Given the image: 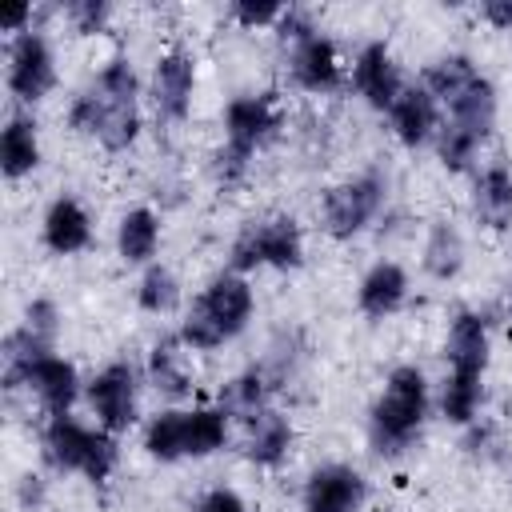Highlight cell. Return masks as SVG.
Here are the masks:
<instances>
[{
	"mask_svg": "<svg viewBox=\"0 0 512 512\" xmlns=\"http://www.w3.org/2000/svg\"><path fill=\"white\" fill-rule=\"evenodd\" d=\"M428 408H432L428 376L416 364H396L384 376V388L368 408V444H372V452L376 456L408 452L424 432Z\"/></svg>",
	"mask_w": 512,
	"mask_h": 512,
	"instance_id": "6da1fadb",
	"label": "cell"
},
{
	"mask_svg": "<svg viewBox=\"0 0 512 512\" xmlns=\"http://www.w3.org/2000/svg\"><path fill=\"white\" fill-rule=\"evenodd\" d=\"M252 312H256V296H252L248 276L224 268V272H216V276L200 288V296H196L192 308L184 312L176 336H180L184 348H192V352H212V348L236 340V336L248 328Z\"/></svg>",
	"mask_w": 512,
	"mask_h": 512,
	"instance_id": "7a4b0ae2",
	"label": "cell"
},
{
	"mask_svg": "<svg viewBox=\"0 0 512 512\" xmlns=\"http://www.w3.org/2000/svg\"><path fill=\"white\" fill-rule=\"evenodd\" d=\"M496 128V88L492 80L480 72L460 96H452L444 104V120L436 132V156L448 172H464L472 168L476 152L484 148V140Z\"/></svg>",
	"mask_w": 512,
	"mask_h": 512,
	"instance_id": "3957f363",
	"label": "cell"
},
{
	"mask_svg": "<svg viewBox=\"0 0 512 512\" xmlns=\"http://www.w3.org/2000/svg\"><path fill=\"white\" fill-rule=\"evenodd\" d=\"M40 448H44V460L56 472H76L88 484H104L116 472V460H120L116 436L108 428H100V424L96 428L92 424H80L72 412L44 420Z\"/></svg>",
	"mask_w": 512,
	"mask_h": 512,
	"instance_id": "277c9868",
	"label": "cell"
},
{
	"mask_svg": "<svg viewBox=\"0 0 512 512\" xmlns=\"http://www.w3.org/2000/svg\"><path fill=\"white\" fill-rule=\"evenodd\" d=\"M280 128V112L272 104V96H232L224 108V144L216 148L212 172L220 188H232L248 176V164L256 156V148H264Z\"/></svg>",
	"mask_w": 512,
	"mask_h": 512,
	"instance_id": "5b68a950",
	"label": "cell"
},
{
	"mask_svg": "<svg viewBox=\"0 0 512 512\" xmlns=\"http://www.w3.org/2000/svg\"><path fill=\"white\" fill-rule=\"evenodd\" d=\"M304 264V232L292 216L272 212L260 220H248L232 248H228V268L248 276L256 268H276V272H296Z\"/></svg>",
	"mask_w": 512,
	"mask_h": 512,
	"instance_id": "8992f818",
	"label": "cell"
},
{
	"mask_svg": "<svg viewBox=\"0 0 512 512\" xmlns=\"http://www.w3.org/2000/svg\"><path fill=\"white\" fill-rule=\"evenodd\" d=\"M388 200V172L384 168H364L340 184H332L320 200V220L332 240H352L360 236L384 208Z\"/></svg>",
	"mask_w": 512,
	"mask_h": 512,
	"instance_id": "52a82bcc",
	"label": "cell"
},
{
	"mask_svg": "<svg viewBox=\"0 0 512 512\" xmlns=\"http://www.w3.org/2000/svg\"><path fill=\"white\" fill-rule=\"evenodd\" d=\"M84 400L100 428H108L112 436L128 432L140 420V368L132 360H108L84 384Z\"/></svg>",
	"mask_w": 512,
	"mask_h": 512,
	"instance_id": "ba28073f",
	"label": "cell"
},
{
	"mask_svg": "<svg viewBox=\"0 0 512 512\" xmlns=\"http://www.w3.org/2000/svg\"><path fill=\"white\" fill-rule=\"evenodd\" d=\"M8 92L20 104H40L56 88V52L40 28H28L8 40Z\"/></svg>",
	"mask_w": 512,
	"mask_h": 512,
	"instance_id": "9c48e42d",
	"label": "cell"
},
{
	"mask_svg": "<svg viewBox=\"0 0 512 512\" xmlns=\"http://www.w3.org/2000/svg\"><path fill=\"white\" fill-rule=\"evenodd\" d=\"M148 96L156 108V120L164 124H180L192 112V96H196V56L184 44H172L156 56L152 64V80H148Z\"/></svg>",
	"mask_w": 512,
	"mask_h": 512,
	"instance_id": "30bf717a",
	"label": "cell"
},
{
	"mask_svg": "<svg viewBox=\"0 0 512 512\" xmlns=\"http://www.w3.org/2000/svg\"><path fill=\"white\" fill-rule=\"evenodd\" d=\"M364 500H368V480L360 468H352L344 460H328V464L312 468L304 480V492H300L304 512H360Z\"/></svg>",
	"mask_w": 512,
	"mask_h": 512,
	"instance_id": "8fae6325",
	"label": "cell"
},
{
	"mask_svg": "<svg viewBox=\"0 0 512 512\" xmlns=\"http://www.w3.org/2000/svg\"><path fill=\"white\" fill-rule=\"evenodd\" d=\"M352 88L360 92V100L376 112H392L396 96L408 88L404 84V72L392 56V48L384 40H368L360 44L356 60H352Z\"/></svg>",
	"mask_w": 512,
	"mask_h": 512,
	"instance_id": "7c38bea8",
	"label": "cell"
},
{
	"mask_svg": "<svg viewBox=\"0 0 512 512\" xmlns=\"http://www.w3.org/2000/svg\"><path fill=\"white\" fill-rule=\"evenodd\" d=\"M488 348H492V332H488V316L480 308H456L448 320V336H444V360L452 376H480L488 368Z\"/></svg>",
	"mask_w": 512,
	"mask_h": 512,
	"instance_id": "4fadbf2b",
	"label": "cell"
},
{
	"mask_svg": "<svg viewBox=\"0 0 512 512\" xmlns=\"http://www.w3.org/2000/svg\"><path fill=\"white\" fill-rule=\"evenodd\" d=\"M288 72H292V80L304 92H316V96L336 92L344 84L340 52H336V44L324 32H316V36H308V40H300V44L288 48Z\"/></svg>",
	"mask_w": 512,
	"mask_h": 512,
	"instance_id": "5bb4252c",
	"label": "cell"
},
{
	"mask_svg": "<svg viewBox=\"0 0 512 512\" xmlns=\"http://www.w3.org/2000/svg\"><path fill=\"white\" fill-rule=\"evenodd\" d=\"M24 388L36 396V404L44 408V416H68L72 404H76L80 392H84L76 364L64 360V356H56V352H48V356H40V360L32 364Z\"/></svg>",
	"mask_w": 512,
	"mask_h": 512,
	"instance_id": "9a60e30c",
	"label": "cell"
},
{
	"mask_svg": "<svg viewBox=\"0 0 512 512\" xmlns=\"http://www.w3.org/2000/svg\"><path fill=\"white\" fill-rule=\"evenodd\" d=\"M440 120H444V112H440L436 96H432L424 84H408V88L396 96L392 112H388L392 136H396L404 148H420V144L436 140Z\"/></svg>",
	"mask_w": 512,
	"mask_h": 512,
	"instance_id": "2e32d148",
	"label": "cell"
},
{
	"mask_svg": "<svg viewBox=\"0 0 512 512\" xmlns=\"http://www.w3.org/2000/svg\"><path fill=\"white\" fill-rule=\"evenodd\" d=\"M40 236H44V248L56 252V256H76L92 244V216L88 208L76 200V196H56L48 208H44V220H40Z\"/></svg>",
	"mask_w": 512,
	"mask_h": 512,
	"instance_id": "e0dca14e",
	"label": "cell"
},
{
	"mask_svg": "<svg viewBox=\"0 0 512 512\" xmlns=\"http://www.w3.org/2000/svg\"><path fill=\"white\" fill-rule=\"evenodd\" d=\"M404 300H408V272L396 260H376L356 284V308L368 320H384L400 312Z\"/></svg>",
	"mask_w": 512,
	"mask_h": 512,
	"instance_id": "ac0fdd59",
	"label": "cell"
},
{
	"mask_svg": "<svg viewBox=\"0 0 512 512\" xmlns=\"http://www.w3.org/2000/svg\"><path fill=\"white\" fill-rule=\"evenodd\" d=\"M292 440H296L292 420H288L280 408H264V412H256L252 420H244V440H240V448H244V456H248L252 464L276 468V464H284Z\"/></svg>",
	"mask_w": 512,
	"mask_h": 512,
	"instance_id": "d6986e66",
	"label": "cell"
},
{
	"mask_svg": "<svg viewBox=\"0 0 512 512\" xmlns=\"http://www.w3.org/2000/svg\"><path fill=\"white\" fill-rule=\"evenodd\" d=\"M472 212L488 228H508L512 224V168L504 160H492L476 172L472 180Z\"/></svg>",
	"mask_w": 512,
	"mask_h": 512,
	"instance_id": "ffe728a7",
	"label": "cell"
},
{
	"mask_svg": "<svg viewBox=\"0 0 512 512\" xmlns=\"http://www.w3.org/2000/svg\"><path fill=\"white\" fill-rule=\"evenodd\" d=\"M272 392H276V380L268 376V368L264 364H248V368H240L224 388H220V404L216 408H224V416L228 420H252L256 412H264V408H272L268 400H272Z\"/></svg>",
	"mask_w": 512,
	"mask_h": 512,
	"instance_id": "44dd1931",
	"label": "cell"
},
{
	"mask_svg": "<svg viewBox=\"0 0 512 512\" xmlns=\"http://www.w3.org/2000/svg\"><path fill=\"white\" fill-rule=\"evenodd\" d=\"M40 168V132L28 112H12L0 128V172L8 180L32 176Z\"/></svg>",
	"mask_w": 512,
	"mask_h": 512,
	"instance_id": "7402d4cb",
	"label": "cell"
},
{
	"mask_svg": "<svg viewBox=\"0 0 512 512\" xmlns=\"http://www.w3.org/2000/svg\"><path fill=\"white\" fill-rule=\"evenodd\" d=\"M116 252L124 264H156V252H160V216L144 204L128 208L116 224Z\"/></svg>",
	"mask_w": 512,
	"mask_h": 512,
	"instance_id": "603a6c76",
	"label": "cell"
},
{
	"mask_svg": "<svg viewBox=\"0 0 512 512\" xmlns=\"http://www.w3.org/2000/svg\"><path fill=\"white\" fill-rule=\"evenodd\" d=\"M148 384L168 396V400H184L192 392V376L184 368V340L180 336H160L152 348H148Z\"/></svg>",
	"mask_w": 512,
	"mask_h": 512,
	"instance_id": "cb8c5ba5",
	"label": "cell"
},
{
	"mask_svg": "<svg viewBox=\"0 0 512 512\" xmlns=\"http://www.w3.org/2000/svg\"><path fill=\"white\" fill-rule=\"evenodd\" d=\"M144 452L160 464L188 460V408H160L156 416L144 420Z\"/></svg>",
	"mask_w": 512,
	"mask_h": 512,
	"instance_id": "d4e9b609",
	"label": "cell"
},
{
	"mask_svg": "<svg viewBox=\"0 0 512 512\" xmlns=\"http://www.w3.org/2000/svg\"><path fill=\"white\" fill-rule=\"evenodd\" d=\"M464 256H468V248H464L460 228H456V224H448V220H436V224L428 228L424 256H420L424 272H428L432 280H456V276H460V268H464Z\"/></svg>",
	"mask_w": 512,
	"mask_h": 512,
	"instance_id": "484cf974",
	"label": "cell"
},
{
	"mask_svg": "<svg viewBox=\"0 0 512 512\" xmlns=\"http://www.w3.org/2000/svg\"><path fill=\"white\" fill-rule=\"evenodd\" d=\"M476 76H480V68H476V60H472L468 52H440L436 60H428L420 84H424V88L436 96V104L444 108V104H448L452 96H460Z\"/></svg>",
	"mask_w": 512,
	"mask_h": 512,
	"instance_id": "4316f807",
	"label": "cell"
},
{
	"mask_svg": "<svg viewBox=\"0 0 512 512\" xmlns=\"http://www.w3.org/2000/svg\"><path fill=\"white\" fill-rule=\"evenodd\" d=\"M92 88H96V84H92ZM96 92H100V88H96ZM100 100H104V116H100L96 140H100L108 152L132 148L136 136H140V100H112V96H104V92H100Z\"/></svg>",
	"mask_w": 512,
	"mask_h": 512,
	"instance_id": "83f0119b",
	"label": "cell"
},
{
	"mask_svg": "<svg viewBox=\"0 0 512 512\" xmlns=\"http://www.w3.org/2000/svg\"><path fill=\"white\" fill-rule=\"evenodd\" d=\"M484 404V380L480 376H452L444 372V384H440V416L456 428H468L476 420Z\"/></svg>",
	"mask_w": 512,
	"mask_h": 512,
	"instance_id": "f1b7e54d",
	"label": "cell"
},
{
	"mask_svg": "<svg viewBox=\"0 0 512 512\" xmlns=\"http://www.w3.org/2000/svg\"><path fill=\"white\" fill-rule=\"evenodd\" d=\"M136 304L152 316H168L180 308V280L168 264H148L136 280Z\"/></svg>",
	"mask_w": 512,
	"mask_h": 512,
	"instance_id": "f546056e",
	"label": "cell"
},
{
	"mask_svg": "<svg viewBox=\"0 0 512 512\" xmlns=\"http://www.w3.org/2000/svg\"><path fill=\"white\" fill-rule=\"evenodd\" d=\"M228 416L224 408H188V456L204 460L228 444Z\"/></svg>",
	"mask_w": 512,
	"mask_h": 512,
	"instance_id": "4dcf8cb0",
	"label": "cell"
},
{
	"mask_svg": "<svg viewBox=\"0 0 512 512\" xmlns=\"http://www.w3.org/2000/svg\"><path fill=\"white\" fill-rule=\"evenodd\" d=\"M96 88L112 100H140V76L132 68L128 56H112L100 72H96Z\"/></svg>",
	"mask_w": 512,
	"mask_h": 512,
	"instance_id": "1f68e13d",
	"label": "cell"
},
{
	"mask_svg": "<svg viewBox=\"0 0 512 512\" xmlns=\"http://www.w3.org/2000/svg\"><path fill=\"white\" fill-rule=\"evenodd\" d=\"M100 116H104V100H100L96 88H84V92L72 96V104H68V128H72L76 136H92V140H96Z\"/></svg>",
	"mask_w": 512,
	"mask_h": 512,
	"instance_id": "d6a6232c",
	"label": "cell"
},
{
	"mask_svg": "<svg viewBox=\"0 0 512 512\" xmlns=\"http://www.w3.org/2000/svg\"><path fill=\"white\" fill-rule=\"evenodd\" d=\"M64 16H68L72 32H80V36H96V32L108 28V20H112V4H108V0H72V4L64 8Z\"/></svg>",
	"mask_w": 512,
	"mask_h": 512,
	"instance_id": "836d02e7",
	"label": "cell"
},
{
	"mask_svg": "<svg viewBox=\"0 0 512 512\" xmlns=\"http://www.w3.org/2000/svg\"><path fill=\"white\" fill-rule=\"evenodd\" d=\"M24 328H28L36 340H44V344L56 348V336H60V308H56L48 296L28 300V308H24Z\"/></svg>",
	"mask_w": 512,
	"mask_h": 512,
	"instance_id": "e575fe53",
	"label": "cell"
},
{
	"mask_svg": "<svg viewBox=\"0 0 512 512\" xmlns=\"http://www.w3.org/2000/svg\"><path fill=\"white\" fill-rule=\"evenodd\" d=\"M276 32H280V40L292 48V44H300V40L316 36L320 28H316V20H312V12H308V8H296V4H288V8H284V16L276 20Z\"/></svg>",
	"mask_w": 512,
	"mask_h": 512,
	"instance_id": "d590c367",
	"label": "cell"
},
{
	"mask_svg": "<svg viewBox=\"0 0 512 512\" xmlns=\"http://www.w3.org/2000/svg\"><path fill=\"white\" fill-rule=\"evenodd\" d=\"M232 16L244 28H260V24H276L284 16V4H252V0H240V4H232Z\"/></svg>",
	"mask_w": 512,
	"mask_h": 512,
	"instance_id": "8d00e7d4",
	"label": "cell"
},
{
	"mask_svg": "<svg viewBox=\"0 0 512 512\" xmlns=\"http://www.w3.org/2000/svg\"><path fill=\"white\" fill-rule=\"evenodd\" d=\"M192 512H248V508H244V500H240V492H236V488L216 484V488H208V492L196 500V508H192Z\"/></svg>",
	"mask_w": 512,
	"mask_h": 512,
	"instance_id": "74e56055",
	"label": "cell"
},
{
	"mask_svg": "<svg viewBox=\"0 0 512 512\" xmlns=\"http://www.w3.org/2000/svg\"><path fill=\"white\" fill-rule=\"evenodd\" d=\"M40 504H44V480L36 472L20 476V508L24 512H40Z\"/></svg>",
	"mask_w": 512,
	"mask_h": 512,
	"instance_id": "f35d334b",
	"label": "cell"
},
{
	"mask_svg": "<svg viewBox=\"0 0 512 512\" xmlns=\"http://www.w3.org/2000/svg\"><path fill=\"white\" fill-rule=\"evenodd\" d=\"M0 28H4V32H12V36H20V32L36 28V24H32V4H16V8H8V12L0 16Z\"/></svg>",
	"mask_w": 512,
	"mask_h": 512,
	"instance_id": "ab89813d",
	"label": "cell"
},
{
	"mask_svg": "<svg viewBox=\"0 0 512 512\" xmlns=\"http://www.w3.org/2000/svg\"><path fill=\"white\" fill-rule=\"evenodd\" d=\"M480 16L492 24V28H512V0H484V8H480Z\"/></svg>",
	"mask_w": 512,
	"mask_h": 512,
	"instance_id": "60d3db41",
	"label": "cell"
}]
</instances>
